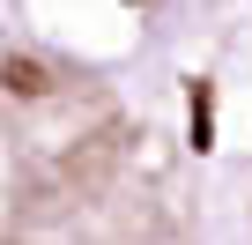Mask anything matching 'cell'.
I'll list each match as a JSON object with an SVG mask.
<instances>
[{"label": "cell", "instance_id": "1", "mask_svg": "<svg viewBox=\"0 0 252 245\" xmlns=\"http://www.w3.org/2000/svg\"><path fill=\"white\" fill-rule=\"evenodd\" d=\"M0 245H200L156 141L96 74L8 52Z\"/></svg>", "mask_w": 252, "mask_h": 245}]
</instances>
